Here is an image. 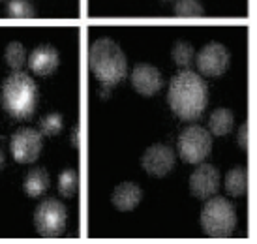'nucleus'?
<instances>
[{
    "instance_id": "obj_1",
    "label": "nucleus",
    "mask_w": 257,
    "mask_h": 244,
    "mask_svg": "<svg viewBox=\"0 0 257 244\" xmlns=\"http://www.w3.org/2000/svg\"><path fill=\"white\" fill-rule=\"evenodd\" d=\"M167 100H169L173 113L179 115L180 118H184V120L199 118L203 111L207 109V83L192 70H182L169 83Z\"/></svg>"
},
{
    "instance_id": "obj_2",
    "label": "nucleus",
    "mask_w": 257,
    "mask_h": 244,
    "mask_svg": "<svg viewBox=\"0 0 257 244\" xmlns=\"http://www.w3.org/2000/svg\"><path fill=\"white\" fill-rule=\"evenodd\" d=\"M90 70L105 86L120 83L128 72V60L120 45L111 38H98L90 45Z\"/></svg>"
},
{
    "instance_id": "obj_3",
    "label": "nucleus",
    "mask_w": 257,
    "mask_h": 244,
    "mask_svg": "<svg viewBox=\"0 0 257 244\" xmlns=\"http://www.w3.org/2000/svg\"><path fill=\"white\" fill-rule=\"evenodd\" d=\"M2 105L15 118H29L38 105V86L23 72H14L2 85Z\"/></svg>"
},
{
    "instance_id": "obj_4",
    "label": "nucleus",
    "mask_w": 257,
    "mask_h": 244,
    "mask_svg": "<svg viewBox=\"0 0 257 244\" xmlns=\"http://www.w3.org/2000/svg\"><path fill=\"white\" fill-rule=\"evenodd\" d=\"M201 225L208 237H229L236 227L235 207L225 197H208L201 212Z\"/></svg>"
},
{
    "instance_id": "obj_5",
    "label": "nucleus",
    "mask_w": 257,
    "mask_h": 244,
    "mask_svg": "<svg viewBox=\"0 0 257 244\" xmlns=\"http://www.w3.org/2000/svg\"><path fill=\"white\" fill-rule=\"evenodd\" d=\"M212 151V136L203 126H188L179 136L180 158L188 164H201Z\"/></svg>"
},
{
    "instance_id": "obj_6",
    "label": "nucleus",
    "mask_w": 257,
    "mask_h": 244,
    "mask_svg": "<svg viewBox=\"0 0 257 244\" xmlns=\"http://www.w3.org/2000/svg\"><path fill=\"white\" fill-rule=\"evenodd\" d=\"M66 207L57 199H45L38 205L34 223L42 237H60L66 229Z\"/></svg>"
},
{
    "instance_id": "obj_7",
    "label": "nucleus",
    "mask_w": 257,
    "mask_h": 244,
    "mask_svg": "<svg viewBox=\"0 0 257 244\" xmlns=\"http://www.w3.org/2000/svg\"><path fill=\"white\" fill-rule=\"evenodd\" d=\"M42 132L32 128H21L17 130L12 137L10 151L15 162L19 164H32L36 162L40 152H42Z\"/></svg>"
},
{
    "instance_id": "obj_8",
    "label": "nucleus",
    "mask_w": 257,
    "mask_h": 244,
    "mask_svg": "<svg viewBox=\"0 0 257 244\" xmlns=\"http://www.w3.org/2000/svg\"><path fill=\"white\" fill-rule=\"evenodd\" d=\"M197 68L203 75L208 77H220L227 72L229 62H231V55L225 45H221L218 42L207 43L203 49L197 53Z\"/></svg>"
},
{
    "instance_id": "obj_9",
    "label": "nucleus",
    "mask_w": 257,
    "mask_h": 244,
    "mask_svg": "<svg viewBox=\"0 0 257 244\" xmlns=\"http://www.w3.org/2000/svg\"><path fill=\"white\" fill-rule=\"evenodd\" d=\"M177 156L175 151L167 145H152L141 158L143 169L152 177H165L175 167Z\"/></svg>"
},
{
    "instance_id": "obj_10",
    "label": "nucleus",
    "mask_w": 257,
    "mask_h": 244,
    "mask_svg": "<svg viewBox=\"0 0 257 244\" xmlns=\"http://www.w3.org/2000/svg\"><path fill=\"white\" fill-rule=\"evenodd\" d=\"M220 180V171L214 165L203 164L199 167H195V171L190 177V192L197 199H208L218 192Z\"/></svg>"
},
{
    "instance_id": "obj_11",
    "label": "nucleus",
    "mask_w": 257,
    "mask_h": 244,
    "mask_svg": "<svg viewBox=\"0 0 257 244\" xmlns=\"http://www.w3.org/2000/svg\"><path fill=\"white\" fill-rule=\"evenodd\" d=\"M132 85L143 96H154L164 88V77L154 66L137 64L132 72Z\"/></svg>"
},
{
    "instance_id": "obj_12",
    "label": "nucleus",
    "mask_w": 257,
    "mask_h": 244,
    "mask_svg": "<svg viewBox=\"0 0 257 244\" xmlns=\"http://www.w3.org/2000/svg\"><path fill=\"white\" fill-rule=\"evenodd\" d=\"M30 70L36 73V75H51V73L55 72L60 64V55H58V51L55 47H51V45H40L36 49L30 53Z\"/></svg>"
},
{
    "instance_id": "obj_13",
    "label": "nucleus",
    "mask_w": 257,
    "mask_h": 244,
    "mask_svg": "<svg viewBox=\"0 0 257 244\" xmlns=\"http://www.w3.org/2000/svg\"><path fill=\"white\" fill-rule=\"evenodd\" d=\"M143 199V190L137 186L136 182H122L113 190L111 201H113L116 210L122 212H130L141 203Z\"/></svg>"
},
{
    "instance_id": "obj_14",
    "label": "nucleus",
    "mask_w": 257,
    "mask_h": 244,
    "mask_svg": "<svg viewBox=\"0 0 257 244\" xmlns=\"http://www.w3.org/2000/svg\"><path fill=\"white\" fill-rule=\"evenodd\" d=\"M225 190L233 197H242L248 192V171L244 167H233L225 175Z\"/></svg>"
},
{
    "instance_id": "obj_15",
    "label": "nucleus",
    "mask_w": 257,
    "mask_h": 244,
    "mask_svg": "<svg viewBox=\"0 0 257 244\" xmlns=\"http://www.w3.org/2000/svg\"><path fill=\"white\" fill-rule=\"evenodd\" d=\"M233 122H235V116H233V113L229 109L225 107L216 109V111H212L210 120H208V124H210V134L216 137L227 136L229 132H231V128H233Z\"/></svg>"
},
{
    "instance_id": "obj_16",
    "label": "nucleus",
    "mask_w": 257,
    "mask_h": 244,
    "mask_svg": "<svg viewBox=\"0 0 257 244\" xmlns=\"http://www.w3.org/2000/svg\"><path fill=\"white\" fill-rule=\"evenodd\" d=\"M49 188V175L45 169H32L25 179V192L30 197H42L45 190Z\"/></svg>"
},
{
    "instance_id": "obj_17",
    "label": "nucleus",
    "mask_w": 257,
    "mask_h": 244,
    "mask_svg": "<svg viewBox=\"0 0 257 244\" xmlns=\"http://www.w3.org/2000/svg\"><path fill=\"white\" fill-rule=\"evenodd\" d=\"M171 57H173V60H175V64L179 66V68L188 70L193 62V57H195L193 45L188 42H177L171 51Z\"/></svg>"
},
{
    "instance_id": "obj_18",
    "label": "nucleus",
    "mask_w": 257,
    "mask_h": 244,
    "mask_svg": "<svg viewBox=\"0 0 257 244\" xmlns=\"http://www.w3.org/2000/svg\"><path fill=\"white\" fill-rule=\"evenodd\" d=\"M79 190V173L75 169H66L58 177V192L64 197H73Z\"/></svg>"
},
{
    "instance_id": "obj_19",
    "label": "nucleus",
    "mask_w": 257,
    "mask_h": 244,
    "mask_svg": "<svg viewBox=\"0 0 257 244\" xmlns=\"http://www.w3.org/2000/svg\"><path fill=\"white\" fill-rule=\"evenodd\" d=\"M4 58H6L8 66L14 70V72H19L23 66H25V60H27V53H25V47H23L19 42H12L4 51Z\"/></svg>"
},
{
    "instance_id": "obj_20",
    "label": "nucleus",
    "mask_w": 257,
    "mask_h": 244,
    "mask_svg": "<svg viewBox=\"0 0 257 244\" xmlns=\"http://www.w3.org/2000/svg\"><path fill=\"white\" fill-rule=\"evenodd\" d=\"M175 15L177 17H203L205 8L197 0H179L175 4Z\"/></svg>"
},
{
    "instance_id": "obj_21",
    "label": "nucleus",
    "mask_w": 257,
    "mask_h": 244,
    "mask_svg": "<svg viewBox=\"0 0 257 244\" xmlns=\"http://www.w3.org/2000/svg\"><path fill=\"white\" fill-rule=\"evenodd\" d=\"M8 15L14 19H30L34 17V8L27 0H12L8 4Z\"/></svg>"
},
{
    "instance_id": "obj_22",
    "label": "nucleus",
    "mask_w": 257,
    "mask_h": 244,
    "mask_svg": "<svg viewBox=\"0 0 257 244\" xmlns=\"http://www.w3.org/2000/svg\"><path fill=\"white\" fill-rule=\"evenodd\" d=\"M64 126V118L62 115H58V113H51L40 122V132H42V136H57L58 132L62 130Z\"/></svg>"
},
{
    "instance_id": "obj_23",
    "label": "nucleus",
    "mask_w": 257,
    "mask_h": 244,
    "mask_svg": "<svg viewBox=\"0 0 257 244\" xmlns=\"http://www.w3.org/2000/svg\"><path fill=\"white\" fill-rule=\"evenodd\" d=\"M238 145H240V149H248V124H242L240 126V130H238Z\"/></svg>"
},
{
    "instance_id": "obj_24",
    "label": "nucleus",
    "mask_w": 257,
    "mask_h": 244,
    "mask_svg": "<svg viewBox=\"0 0 257 244\" xmlns=\"http://www.w3.org/2000/svg\"><path fill=\"white\" fill-rule=\"evenodd\" d=\"M72 143L75 145V147H81V126H77V128H73L72 132Z\"/></svg>"
},
{
    "instance_id": "obj_25",
    "label": "nucleus",
    "mask_w": 257,
    "mask_h": 244,
    "mask_svg": "<svg viewBox=\"0 0 257 244\" xmlns=\"http://www.w3.org/2000/svg\"><path fill=\"white\" fill-rule=\"evenodd\" d=\"M4 165V154H2V151H0V167Z\"/></svg>"
},
{
    "instance_id": "obj_26",
    "label": "nucleus",
    "mask_w": 257,
    "mask_h": 244,
    "mask_svg": "<svg viewBox=\"0 0 257 244\" xmlns=\"http://www.w3.org/2000/svg\"><path fill=\"white\" fill-rule=\"evenodd\" d=\"M164 2H167V0H164Z\"/></svg>"
}]
</instances>
